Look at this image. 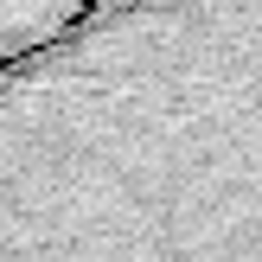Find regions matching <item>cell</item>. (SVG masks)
<instances>
[{
    "mask_svg": "<svg viewBox=\"0 0 262 262\" xmlns=\"http://www.w3.org/2000/svg\"><path fill=\"white\" fill-rule=\"evenodd\" d=\"M90 0H0V64L51 38L64 19H77Z\"/></svg>",
    "mask_w": 262,
    "mask_h": 262,
    "instance_id": "2",
    "label": "cell"
},
{
    "mask_svg": "<svg viewBox=\"0 0 262 262\" xmlns=\"http://www.w3.org/2000/svg\"><path fill=\"white\" fill-rule=\"evenodd\" d=\"M0 262H262V0H90L0 64Z\"/></svg>",
    "mask_w": 262,
    "mask_h": 262,
    "instance_id": "1",
    "label": "cell"
}]
</instances>
